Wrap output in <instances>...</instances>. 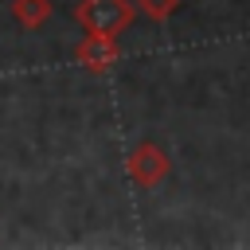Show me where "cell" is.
Listing matches in <instances>:
<instances>
[{
	"mask_svg": "<svg viewBox=\"0 0 250 250\" xmlns=\"http://www.w3.org/2000/svg\"><path fill=\"white\" fill-rule=\"evenodd\" d=\"M74 20L82 23L86 35H121L137 20V4L133 0H78Z\"/></svg>",
	"mask_w": 250,
	"mask_h": 250,
	"instance_id": "obj_1",
	"label": "cell"
},
{
	"mask_svg": "<svg viewBox=\"0 0 250 250\" xmlns=\"http://www.w3.org/2000/svg\"><path fill=\"white\" fill-rule=\"evenodd\" d=\"M168 172H172V160L156 141H137L125 156V176L137 188H156V184L168 180Z\"/></svg>",
	"mask_w": 250,
	"mask_h": 250,
	"instance_id": "obj_2",
	"label": "cell"
},
{
	"mask_svg": "<svg viewBox=\"0 0 250 250\" xmlns=\"http://www.w3.org/2000/svg\"><path fill=\"white\" fill-rule=\"evenodd\" d=\"M117 55H121L117 35H82L78 47H74V62L90 74H105L117 62Z\"/></svg>",
	"mask_w": 250,
	"mask_h": 250,
	"instance_id": "obj_3",
	"label": "cell"
},
{
	"mask_svg": "<svg viewBox=\"0 0 250 250\" xmlns=\"http://www.w3.org/2000/svg\"><path fill=\"white\" fill-rule=\"evenodd\" d=\"M51 12H55L51 0H12V20H16L23 31H39V27H47Z\"/></svg>",
	"mask_w": 250,
	"mask_h": 250,
	"instance_id": "obj_4",
	"label": "cell"
},
{
	"mask_svg": "<svg viewBox=\"0 0 250 250\" xmlns=\"http://www.w3.org/2000/svg\"><path fill=\"white\" fill-rule=\"evenodd\" d=\"M133 4H137V12H145L148 20L164 23V20H172V16L180 12V4H184V0H133Z\"/></svg>",
	"mask_w": 250,
	"mask_h": 250,
	"instance_id": "obj_5",
	"label": "cell"
}]
</instances>
